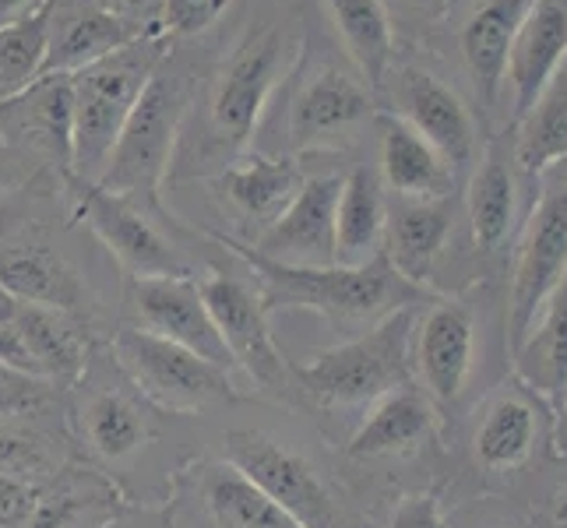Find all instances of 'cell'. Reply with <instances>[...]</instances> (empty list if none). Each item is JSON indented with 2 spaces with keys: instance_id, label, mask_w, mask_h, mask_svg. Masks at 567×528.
Segmentation results:
<instances>
[{
  "instance_id": "1",
  "label": "cell",
  "mask_w": 567,
  "mask_h": 528,
  "mask_svg": "<svg viewBox=\"0 0 567 528\" xmlns=\"http://www.w3.org/2000/svg\"><path fill=\"white\" fill-rule=\"evenodd\" d=\"M310 14L315 8L307 11L303 0H276L202 61L169 180H205L254 148L271 103L303 53Z\"/></svg>"
},
{
  "instance_id": "2",
  "label": "cell",
  "mask_w": 567,
  "mask_h": 528,
  "mask_svg": "<svg viewBox=\"0 0 567 528\" xmlns=\"http://www.w3.org/2000/svg\"><path fill=\"white\" fill-rule=\"evenodd\" d=\"M271 110H279L282 131L271 152L297 155V159L353 148L381 113L374 89L346 56H339L336 39L324 32L318 11L310 14L303 53L292 64Z\"/></svg>"
},
{
  "instance_id": "3",
  "label": "cell",
  "mask_w": 567,
  "mask_h": 528,
  "mask_svg": "<svg viewBox=\"0 0 567 528\" xmlns=\"http://www.w3.org/2000/svg\"><path fill=\"white\" fill-rule=\"evenodd\" d=\"M205 56L190 43L173 39L169 53L152 71L127 124L116 138L110 166L100 187L142 205L155 215H169L163 205V187L169 184L173 155H177L187 113L198 92V71Z\"/></svg>"
},
{
  "instance_id": "4",
  "label": "cell",
  "mask_w": 567,
  "mask_h": 528,
  "mask_svg": "<svg viewBox=\"0 0 567 528\" xmlns=\"http://www.w3.org/2000/svg\"><path fill=\"white\" fill-rule=\"evenodd\" d=\"M212 244L226 247L229 253L250 268L254 286H258L261 300L271 310H310L328 321L342 324H378L381 318L395 314L402 307H416L430 300L434 292L405 282L395 268L378 253L367 265H279L254 253L247 244L223 237V232H208Z\"/></svg>"
},
{
  "instance_id": "5",
  "label": "cell",
  "mask_w": 567,
  "mask_h": 528,
  "mask_svg": "<svg viewBox=\"0 0 567 528\" xmlns=\"http://www.w3.org/2000/svg\"><path fill=\"white\" fill-rule=\"evenodd\" d=\"M533 4L536 0H444L434 25L413 39L444 71L462 77L483 131H491L497 116L504 124L507 50Z\"/></svg>"
},
{
  "instance_id": "6",
  "label": "cell",
  "mask_w": 567,
  "mask_h": 528,
  "mask_svg": "<svg viewBox=\"0 0 567 528\" xmlns=\"http://www.w3.org/2000/svg\"><path fill=\"white\" fill-rule=\"evenodd\" d=\"M173 39L166 32H152L134 39L131 46L116 50L71 74L74 85V173L78 180L100 184L110 166L116 138L127 116L148 85L152 71L169 53Z\"/></svg>"
},
{
  "instance_id": "7",
  "label": "cell",
  "mask_w": 567,
  "mask_h": 528,
  "mask_svg": "<svg viewBox=\"0 0 567 528\" xmlns=\"http://www.w3.org/2000/svg\"><path fill=\"white\" fill-rule=\"evenodd\" d=\"M447 77L452 74L420 43H413V39L402 43L399 39L395 56H391L388 74L378 89V106L381 113L399 116L416 134H423L462 180L473 169L486 134H480L483 124L468 95Z\"/></svg>"
},
{
  "instance_id": "8",
  "label": "cell",
  "mask_w": 567,
  "mask_h": 528,
  "mask_svg": "<svg viewBox=\"0 0 567 528\" xmlns=\"http://www.w3.org/2000/svg\"><path fill=\"white\" fill-rule=\"evenodd\" d=\"M413 321L416 307H402L370 324L363 335L321 349L303 363H292L297 391L321 408H349L370 405L388 391L413 384V360H409Z\"/></svg>"
},
{
  "instance_id": "9",
  "label": "cell",
  "mask_w": 567,
  "mask_h": 528,
  "mask_svg": "<svg viewBox=\"0 0 567 528\" xmlns=\"http://www.w3.org/2000/svg\"><path fill=\"white\" fill-rule=\"evenodd\" d=\"M71 201V222L85 226L100 240L113 261L127 271V279H194L198 268L181 250V244L163 229L173 215H155L142 205L68 176L61 184Z\"/></svg>"
},
{
  "instance_id": "10",
  "label": "cell",
  "mask_w": 567,
  "mask_h": 528,
  "mask_svg": "<svg viewBox=\"0 0 567 528\" xmlns=\"http://www.w3.org/2000/svg\"><path fill=\"white\" fill-rule=\"evenodd\" d=\"M564 271H567V163L543 173L515 247L512 289H507V314H504L507 356L518 349L525 331L533 328L543 300L564 279Z\"/></svg>"
},
{
  "instance_id": "11",
  "label": "cell",
  "mask_w": 567,
  "mask_h": 528,
  "mask_svg": "<svg viewBox=\"0 0 567 528\" xmlns=\"http://www.w3.org/2000/svg\"><path fill=\"white\" fill-rule=\"evenodd\" d=\"M226 462L265 490L300 528H357L318 465L265 429H229Z\"/></svg>"
},
{
  "instance_id": "12",
  "label": "cell",
  "mask_w": 567,
  "mask_h": 528,
  "mask_svg": "<svg viewBox=\"0 0 567 528\" xmlns=\"http://www.w3.org/2000/svg\"><path fill=\"white\" fill-rule=\"evenodd\" d=\"M113 356L127 381L166 413H198V408L240 398L226 366L142 328L116 331Z\"/></svg>"
},
{
  "instance_id": "13",
  "label": "cell",
  "mask_w": 567,
  "mask_h": 528,
  "mask_svg": "<svg viewBox=\"0 0 567 528\" xmlns=\"http://www.w3.org/2000/svg\"><path fill=\"white\" fill-rule=\"evenodd\" d=\"M198 292L215 321V331L229 352V363L258 384V391L271 398H292L297 381H292V363H286L282 349L276 345L268 324V307L258 286L240 276H229L223 268H205L194 276Z\"/></svg>"
},
{
  "instance_id": "14",
  "label": "cell",
  "mask_w": 567,
  "mask_h": 528,
  "mask_svg": "<svg viewBox=\"0 0 567 528\" xmlns=\"http://www.w3.org/2000/svg\"><path fill=\"white\" fill-rule=\"evenodd\" d=\"M74 85L71 74H39L35 82L0 103V145L35 176L68 180L74 173Z\"/></svg>"
},
{
  "instance_id": "15",
  "label": "cell",
  "mask_w": 567,
  "mask_h": 528,
  "mask_svg": "<svg viewBox=\"0 0 567 528\" xmlns=\"http://www.w3.org/2000/svg\"><path fill=\"white\" fill-rule=\"evenodd\" d=\"M303 180H307V166L297 155L250 148L244 159L202 180L208 187V198L215 201V208L223 211V219L229 215V219L237 222L233 232H223V229H215V232H223V237H233L240 244H254L279 219L282 208L297 198Z\"/></svg>"
},
{
  "instance_id": "16",
  "label": "cell",
  "mask_w": 567,
  "mask_h": 528,
  "mask_svg": "<svg viewBox=\"0 0 567 528\" xmlns=\"http://www.w3.org/2000/svg\"><path fill=\"white\" fill-rule=\"evenodd\" d=\"M413 374L434 405H455L476 366V307L468 297H430L423 318L413 321L409 342Z\"/></svg>"
},
{
  "instance_id": "17",
  "label": "cell",
  "mask_w": 567,
  "mask_h": 528,
  "mask_svg": "<svg viewBox=\"0 0 567 528\" xmlns=\"http://www.w3.org/2000/svg\"><path fill=\"white\" fill-rule=\"evenodd\" d=\"M518 166L512 127L491 131L480 145V155L465 180V219L468 240L480 258H501L518 222Z\"/></svg>"
},
{
  "instance_id": "18",
  "label": "cell",
  "mask_w": 567,
  "mask_h": 528,
  "mask_svg": "<svg viewBox=\"0 0 567 528\" xmlns=\"http://www.w3.org/2000/svg\"><path fill=\"white\" fill-rule=\"evenodd\" d=\"M0 289L14 303L53 307L74 318H85L92 310V292L82 271L32 232L0 229Z\"/></svg>"
},
{
  "instance_id": "19",
  "label": "cell",
  "mask_w": 567,
  "mask_h": 528,
  "mask_svg": "<svg viewBox=\"0 0 567 528\" xmlns=\"http://www.w3.org/2000/svg\"><path fill=\"white\" fill-rule=\"evenodd\" d=\"M339 190H342V173H307L297 198L247 247L279 265H310V268L336 265Z\"/></svg>"
},
{
  "instance_id": "20",
  "label": "cell",
  "mask_w": 567,
  "mask_h": 528,
  "mask_svg": "<svg viewBox=\"0 0 567 528\" xmlns=\"http://www.w3.org/2000/svg\"><path fill=\"white\" fill-rule=\"evenodd\" d=\"M127 307L134 328L177 342L219 366H233L194 279H127Z\"/></svg>"
},
{
  "instance_id": "21",
  "label": "cell",
  "mask_w": 567,
  "mask_h": 528,
  "mask_svg": "<svg viewBox=\"0 0 567 528\" xmlns=\"http://www.w3.org/2000/svg\"><path fill=\"white\" fill-rule=\"evenodd\" d=\"M567 68V0H536L507 50L504 95H512L507 127L533 110L539 92Z\"/></svg>"
},
{
  "instance_id": "22",
  "label": "cell",
  "mask_w": 567,
  "mask_h": 528,
  "mask_svg": "<svg viewBox=\"0 0 567 528\" xmlns=\"http://www.w3.org/2000/svg\"><path fill=\"white\" fill-rule=\"evenodd\" d=\"M378 176L391 198L437 201L455 198L458 173L447 166L444 155L416 134L405 121L391 113H378Z\"/></svg>"
},
{
  "instance_id": "23",
  "label": "cell",
  "mask_w": 567,
  "mask_h": 528,
  "mask_svg": "<svg viewBox=\"0 0 567 528\" xmlns=\"http://www.w3.org/2000/svg\"><path fill=\"white\" fill-rule=\"evenodd\" d=\"M152 35L121 22L89 0H50L47 8V61L43 74H74L103 56L131 46L134 39Z\"/></svg>"
},
{
  "instance_id": "24",
  "label": "cell",
  "mask_w": 567,
  "mask_h": 528,
  "mask_svg": "<svg viewBox=\"0 0 567 528\" xmlns=\"http://www.w3.org/2000/svg\"><path fill=\"white\" fill-rule=\"evenodd\" d=\"M455 226V198L437 201H409L388 194V222H384V261L405 282L426 289L430 271L447 247Z\"/></svg>"
},
{
  "instance_id": "25",
  "label": "cell",
  "mask_w": 567,
  "mask_h": 528,
  "mask_svg": "<svg viewBox=\"0 0 567 528\" xmlns=\"http://www.w3.org/2000/svg\"><path fill=\"white\" fill-rule=\"evenodd\" d=\"M437 434L434 402L413 384L388 391L384 398L370 402L367 420L357 426V434L349 437V458H409L423 452Z\"/></svg>"
},
{
  "instance_id": "26",
  "label": "cell",
  "mask_w": 567,
  "mask_h": 528,
  "mask_svg": "<svg viewBox=\"0 0 567 528\" xmlns=\"http://www.w3.org/2000/svg\"><path fill=\"white\" fill-rule=\"evenodd\" d=\"M318 4L321 8L315 11L321 18V25H328L342 56L378 95L399 46V32L384 0H318Z\"/></svg>"
},
{
  "instance_id": "27",
  "label": "cell",
  "mask_w": 567,
  "mask_h": 528,
  "mask_svg": "<svg viewBox=\"0 0 567 528\" xmlns=\"http://www.w3.org/2000/svg\"><path fill=\"white\" fill-rule=\"evenodd\" d=\"M515 381L557 408L567 398V271L539 307V321L525 331V339L512 352Z\"/></svg>"
},
{
  "instance_id": "28",
  "label": "cell",
  "mask_w": 567,
  "mask_h": 528,
  "mask_svg": "<svg viewBox=\"0 0 567 528\" xmlns=\"http://www.w3.org/2000/svg\"><path fill=\"white\" fill-rule=\"evenodd\" d=\"M11 324L18 331V339H22L39 377H47L50 384L82 381L89 366V339L82 331V318L64 314V310H53V307L14 303Z\"/></svg>"
},
{
  "instance_id": "29",
  "label": "cell",
  "mask_w": 567,
  "mask_h": 528,
  "mask_svg": "<svg viewBox=\"0 0 567 528\" xmlns=\"http://www.w3.org/2000/svg\"><path fill=\"white\" fill-rule=\"evenodd\" d=\"M388 222V190L378 166L357 163L342 173L336 205V265H367L381 253Z\"/></svg>"
},
{
  "instance_id": "30",
  "label": "cell",
  "mask_w": 567,
  "mask_h": 528,
  "mask_svg": "<svg viewBox=\"0 0 567 528\" xmlns=\"http://www.w3.org/2000/svg\"><path fill=\"white\" fill-rule=\"evenodd\" d=\"M536 437H539L536 395H529L515 381V387H504L483 408V420L473 437V455L491 473H512V468L533 458Z\"/></svg>"
},
{
  "instance_id": "31",
  "label": "cell",
  "mask_w": 567,
  "mask_h": 528,
  "mask_svg": "<svg viewBox=\"0 0 567 528\" xmlns=\"http://www.w3.org/2000/svg\"><path fill=\"white\" fill-rule=\"evenodd\" d=\"M512 145L522 187L533 194L546 169L567 163V68L539 92L533 110L512 124Z\"/></svg>"
},
{
  "instance_id": "32",
  "label": "cell",
  "mask_w": 567,
  "mask_h": 528,
  "mask_svg": "<svg viewBox=\"0 0 567 528\" xmlns=\"http://www.w3.org/2000/svg\"><path fill=\"white\" fill-rule=\"evenodd\" d=\"M202 500L215 528H300L265 490H258L229 462L208 465Z\"/></svg>"
},
{
  "instance_id": "33",
  "label": "cell",
  "mask_w": 567,
  "mask_h": 528,
  "mask_svg": "<svg viewBox=\"0 0 567 528\" xmlns=\"http://www.w3.org/2000/svg\"><path fill=\"white\" fill-rule=\"evenodd\" d=\"M116 515V494L95 476L64 479L47 497H35L25 528H106Z\"/></svg>"
},
{
  "instance_id": "34",
  "label": "cell",
  "mask_w": 567,
  "mask_h": 528,
  "mask_svg": "<svg viewBox=\"0 0 567 528\" xmlns=\"http://www.w3.org/2000/svg\"><path fill=\"white\" fill-rule=\"evenodd\" d=\"M82 420L92 452L106 462H124L134 452H142V444L148 441L145 416L124 395H113V391L92 395Z\"/></svg>"
},
{
  "instance_id": "35",
  "label": "cell",
  "mask_w": 567,
  "mask_h": 528,
  "mask_svg": "<svg viewBox=\"0 0 567 528\" xmlns=\"http://www.w3.org/2000/svg\"><path fill=\"white\" fill-rule=\"evenodd\" d=\"M47 61V11L0 29V103L25 92Z\"/></svg>"
},
{
  "instance_id": "36",
  "label": "cell",
  "mask_w": 567,
  "mask_h": 528,
  "mask_svg": "<svg viewBox=\"0 0 567 528\" xmlns=\"http://www.w3.org/2000/svg\"><path fill=\"white\" fill-rule=\"evenodd\" d=\"M229 8L233 0H166L163 29L177 43H194V39H205L208 32L219 29Z\"/></svg>"
},
{
  "instance_id": "37",
  "label": "cell",
  "mask_w": 567,
  "mask_h": 528,
  "mask_svg": "<svg viewBox=\"0 0 567 528\" xmlns=\"http://www.w3.org/2000/svg\"><path fill=\"white\" fill-rule=\"evenodd\" d=\"M50 395H53V387L47 377L0 363V420L32 416L50 402Z\"/></svg>"
},
{
  "instance_id": "38",
  "label": "cell",
  "mask_w": 567,
  "mask_h": 528,
  "mask_svg": "<svg viewBox=\"0 0 567 528\" xmlns=\"http://www.w3.org/2000/svg\"><path fill=\"white\" fill-rule=\"evenodd\" d=\"M384 528H452V525L444 518L441 497L434 490H420L395 504V511H391Z\"/></svg>"
},
{
  "instance_id": "39",
  "label": "cell",
  "mask_w": 567,
  "mask_h": 528,
  "mask_svg": "<svg viewBox=\"0 0 567 528\" xmlns=\"http://www.w3.org/2000/svg\"><path fill=\"white\" fill-rule=\"evenodd\" d=\"M35 490L29 479L0 473V528H25L35 507Z\"/></svg>"
},
{
  "instance_id": "40",
  "label": "cell",
  "mask_w": 567,
  "mask_h": 528,
  "mask_svg": "<svg viewBox=\"0 0 567 528\" xmlns=\"http://www.w3.org/2000/svg\"><path fill=\"white\" fill-rule=\"evenodd\" d=\"M39 468H47V447L32 437L0 429V473L22 476V473H39Z\"/></svg>"
},
{
  "instance_id": "41",
  "label": "cell",
  "mask_w": 567,
  "mask_h": 528,
  "mask_svg": "<svg viewBox=\"0 0 567 528\" xmlns=\"http://www.w3.org/2000/svg\"><path fill=\"white\" fill-rule=\"evenodd\" d=\"M92 8H100L121 22L134 25L138 32H166L163 29V8L166 0H89Z\"/></svg>"
},
{
  "instance_id": "42",
  "label": "cell",
  "mask_w": 567,
  "mask_h": 528,
  "mask_svg": "<svg viewBox=\"0 0 567 528\" xmlns=\"http://www.w3.org/2000/svg\"><path fill=\"white\" fill-rule=\"evenodd\" d=\"M441 4H444V0H384V8H388V14H391V22H395V14L420 22L413 39H420L430 25H434V18L441 14Z\"/></svg>"
},
{
  "instance_id": "43",
  "label": "cell",
  "mask_w": 567,
  "mask_h": 528,
  "mask_svg": "<svg viewBox=\"0 0 567 528\" xmlns=\"http://www.w3.org/2000/svg\"><path fill=\"white\" fill-rule=\"evenodd\" d=\"M0 363L8 366H18V370H29V374H35V366L29 360V352L22 345V339H18V331L11 324V314L0 318Z\"/></svg>"
},
{
  "instance_id": "44",
  "label": "cell",
  "mask_w": 567,
  "mask_h": 528,
  "mask_svg": "<svg viewBox=\"0 0 567 528\" xmlns=\"http://www.w3.org/2000/svg\"><path fill=\"white\" fill-rule=\"evenodd\" d=\"M47 8H50V0H0V29L25 22V18L47 11Z\"/></svg>"
},
{
  "instance_id": "45",
  "label": "cell",
  "mask_w": 567,
  "mask_h": 528,
  "mask_svg": "<svg viewBox=\"0 0 567 528\" xmlns=\"http://www.w3.org/2000/svg\"><path fill=\"white\" fill-rule=\"evenodd\" d=\"M554 455L567 462V398L557 405V420H554Z\"/></svg>"
},
{
  "instance_id": "46",
  "label": "cell",
  "mask_w": 567,
  "mask_h": 528,
  "mask_svg": "<svg viewBox=\"0 0 567 528\" xmlns=\"http://www.w3.org/2000/svg\"><path fill=\"white\" fill-rule=\"evenodd\" d=\"M14 169H18V163H14L11 155L4 152V145H0V180L11 184V180H14Z\"/></svg>"
},
{
  "instance_id": "47",
  "label": "cell",
  "mask_w": 567,
  "mask_h": 528,
  "mask_svg": "<svg viewBox=\"0 0 567 528\" xmlns=\"http://www.w3.org/2000/svg\"><path fill=\"white\" fill-rule=\"evenodd\" d=\"M554 521H557L560 528H567V490L560 494V500H557V507H554Z\"/></svg>"
}]
</instances>
